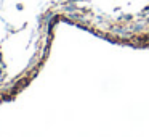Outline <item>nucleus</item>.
Instances as JSON below:
<instances>
[{"instance_id": "1", "label": "nucleus", "mask_w": 149, "mask_h": 137, "mask_svg": "<svg viewBox=\"0 0 149 137\" xmlns=\"http://www.w3.org/2000/svg\"><path fill=\"white\" fill-rule=\"evenodd\" d=\"M0 7H2V0H0Z\"/></svg>"}]
</instances>
